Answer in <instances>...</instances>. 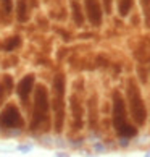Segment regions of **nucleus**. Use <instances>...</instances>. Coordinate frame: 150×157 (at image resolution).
<instances>
[{
	"label": "nucleus",
	"mask_w": 150,
	"mask_h": 157,
	"mask_svg": "<svg viewBox=\"0 0 150 157\" xmlns=\"http://www.w3.org/2000/svg\"><path fill=\"white\" fill-rule=\"evenodd\" d=\"M34 92V109H32V120H31V130L37 131L42 126L47 130L49 126V110H50V97L45 86L37 84Z\"/></svg>",
	"instance_id": "nucleus-1"
},
{
	"label": "nucleus",
	"mask_w": 150,
	"mask_h": 157,
	"mask_svg": "<svg viewBox=\"0 0 150 157\" xmlns=\"http://www.w3.org/2000/svg\"><path fill=\"white\" fill-rule=\"evenodd\" d=\"M113 126L121 138H132L137 135V128L128 121L124 99L118 91L113 92Z\"/></svg>",
	"instance_id": "nucleus-2"
},
{
	"label": "nucleus",
	"mask_w": 150,
	"mask_h": 157,
	"mask_svg": "<svg viewBox=\"0 0 150 157\" xmlns=\"http://www.w3.org/2000/svg\"><path fill=\"white\" fill-rule=\"evenodd\" d=\"M52 109L55 112V130L61 131L63 120H65V75H57L53 78Z\"/></svg>",
	"instance_id": "nucleus-3"
},
{
	"label": "nucleus",
	"mask_w": 150,
	"mask_h": 157,
	"mask_svg": "<svg viewBox=\"0 0 150 157\" xmlns=\"http://www.w3.org/2000/svg\"><path fill=\"white\" fill-rule=\"evenodd\" d=\"M128 104H129V112H131L132 120L137 125H144L147 120V109L134 79L128 81Z\"/></svg>",
	"instance_id": "nucleus-4"
},
{
	"label": "nucleus",
	"mask_w": 150,
	"mask_h": 157,
	"mask_svg": "<svg viewBox=\"0 0 150 157\" xmlns=\"http://www.w3.org/2000/svg\"><path fill=\"white\" fill-rule=\"evenodd\" d=\"M23 125H24V121H23L20 109L15 104H7L0 112V128L2 130H15V128H21Z\"/></svg>",
	"instance_id": "nucleus-5"
},
{
	"label": "nucleus",
	"mask_w": 150,
	"mask_h": 157,
	"mask_svg": "<svg viewBox=\"0 0 150 157\" xmlns=\"http://www.w3.org/2000/svg\"><path fill=\"white\" fill-rule=\"evenodd\" d=\"M84 11L92 26L102 25V5L100 0H84Z\"/></svg>",
	"instance_id": "nucleus-6"
},
{
	"label": "nucleus",
	"mask_w": 150,
	"mask_h": 157,
	"mask_svg": "<svg viewBox=\"0 0 150 157\" xmlns=\"http://www.w3.org/2000/svg\"><path fill=\"white\" fill-rule=\"evenodd\" d=\"M34 86H36V76L34 75H26L24 78H21V81L16 86V94H18L23 104H27Z\"/></svg>",
	"instance_id": "nucleus-7"
},
{
	"label": "nucleus",
	"mask_w": 150,
	"mask_h": 157,
	"mask_svg": "<svg viewBox=\"0 0 150 157\" xmlns=\"http://www.w3.org/2000/svg\"><path fill=\"white\" fill-rule=\"evenodd\" d=\"M16 16H18V21H20V23L27 21V18H29V13H27V0H18Z\"/></svg>",
	"instance_id": "nucleus-8"
},
{
	"label": "nucleus",
	"mask_w": 150,
	"mask_h": 157,
	"mask_svg": "<svg viewBox=\"0 0 150 157\" xmlns=\"http://www.w3.org/2000/svg\"><path fill=\"white\" fill-rule=\"evenodd\" d=\"M20 45H21V39H20V36H11V37L7 39V42H5L3 49L7 50V52H11V50L18 49Z\"/></svg>",
	"instance_id": "nucleus-9"
},
{
	"label": "nucleus",
	"mask_w": 150,
	"mask_h": 157,
	"mask_svg": "<svg viewBox=\"0 0 150 157\" xmlns=\"http://www.w3.org/2000/svg\"><path fill=\"white\" fill-rule=\"evenodd\" d=\"M132 7V0H118V10L121 16H126L131 11Z\"/></svg>",
	"instance_id": "nucleus-10"
},
{
	"label": "nucleus",
	"mask_w": 150,
	"mask_h": 157,
	"mask_svg": "<svg viewBox=\"0 0 150 157\" xmlns=\"http://www.w3.org/2000/svg\"><path fill=\"white\" fill-rule=\"evenodd\" d=\"M2 84H3V88H5V91H7V94L10 96L11 92H13V89H15V83H13V78L10 76V75H3L2 78Z\"/></svg>",
	"instance_id": "nucleus-11"
},
{
	"label": "nucleus",
	"mask_w": 150,
	"mask_h": 157,
	"mask_svg": "<svg viewBox=\"0 0 150 157\" xmlns=\"http://www.w3.org/2000/svg\"><path fill=\"white\" fill-rule=\"evenodd\" d=\"M0 5H2L3 13L10 15L11 10H13V0H0Z\"/></svg>",
	"instance_id": "nucleus-12"
},
{
	"label": "nucleus",
	"mask_w": 150,
	"mask_h": 157,
	"mask_svg": "<svg viewBox=\"0 0 150 157\" xmlns=\"http://www.w3.org/2000/svg\"><path fill=\"white\" fill-rule=\"evenodd\" d=\"M144 13L147 15V23H150V0H142Z\"/></svg>",
	"instance_id": "nucleus-13"
},
{
	"label": "nucleus",
	"mask_w": 150,
	"mask_h": 157,
	"mask_svg": "<svg viewBox=\"0 0 150 157\" xmlns=\"http://www.w3.org/2000/svg\"><path fill=\"white\" fill-rule=\"evenodd\" d=\"M8 94H7V91H5V88H3V84H2V79H0V105L5 102V97H7Z\"/></svg>",
	"instance_id": "nucleus-14"
},
{
	"label": "nucleus",
	"mask_w": 150,
	"mask_h": 157,
	"mask_svg": "<svg viewBox=\"0 0 150 157\" xmlns=\"http://www.w3.org/2000/svg\"><path fill=\"white\" fill-rule=\"evenodd\" d=\"M18 149L21 151V152H27V151H31V146H20Z\"/></svg>",
	"instance_id": "nucleus-15"
},
{
	"label": "nucleus",
	"mask_w": 150,
	"mask_h": 157,
	"mask_svg": "<svg viewBox=\"0 0 150 157\" xmlns=\"http://www.w3.org/2000/svg\"><path fill=\"white\" fill-rule=\"evenodd\" d=\"M57 157H68V155L63 154V152H58V154H57Z\"/></svg>",
	"instance_id": "nucleus-16"
},
{
	"label": "nucleus",
	"mask_w": 150,
	"mask_h": 157,
	"mask_svg": "<svg viewBox=\"0 0 150 157\" xmlns=\"http://www.w3.org/2000/svg\"><path fill=\"white\" fill-rule=\"evenodd\" d=\"M145 157H150V151H148V152H147V154H145Z\"/></svg>",
	"instance_id": "nucleus-17"
}]
</instances>
